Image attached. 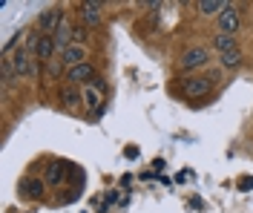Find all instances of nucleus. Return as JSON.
Instances as JSON below:
<instances>
[{
    "instance_id": "obj_1",
    "label": "nucleus",
    "mask_w": 253,
    "mask_h": 213,
    "mask_svg": "<svg viewBox=\"0 0 253 213\" xmlns=\"http://www.w3.org/2000/svg\"><path fill=\"white\" fill-rule=\"evenodd\" d=\"M213 58L210 46H190V49L181 52V58L175 61V69L178 72H196V69H205Z\"/></svg>"
},
{
    "instance_id": "obj_2",
    "label": "nucleus",
    "mask_w": 253,
    "mask_h": 213,
    "mask_svg": "<svg viewBox=\"0 0 253 213\" xmlns=\"http://www.w3.org/2000/svg\"><path fill=\"white\" fill-rule=\"evenodd\" d=\"M213 81H216V75H190V78L181 81V95L187 101L205 98L207 92L213 89Z\"/></svg>"
},
{
    "instance_id": "obj_3",
    "label": "nucleus",
    "mask_w": 253,
    "mask_h": 213,
    "mask_svg": "<svg viewBox=\"0 0 253 213\" xmlns=\"http://www.w3.org/2000/svg\"><path fill=\"white\" fill-rule=\"evenodd\" d=\"M63 20H66V17H63L61 6H49V9H43V12L38 15V29H41V35H55Z\"/></svg>"
},
{
    "instance_id": "obj_4",
    "label": "nucleus",
    "mask_w": 253,
    "mask_h": 213,
    "mask_svg": "<svg viewBox=\"0 0 253 213\" xmlns=\"http://www.w3.org/2000/svg\"><path fill=\"white\" fill-rule=\"evenodd\" d=\"M95 75V66L86 61V64H81V66H72V69H66V75H63V81L66 84H72V86H86V84L92 81Z\"/></svg>"
},
{
    "instance_id": "obj_5",
    "label": "nucleus",
    "mask_w": 253,
    "mask_h": 213,
    "mask_svg": "<svg viewBox=\"0 0 253 213\" xmlns=\"http://www.w3.org/2000/svg\"><path fill=\"white\" fill-rule=\"evenodd\" d=\"M216 20H219V32L236 35L239 32V6H236V3H227V6L219 12Z\"/></svg>"
},
{
    "instance_id": "obj_6",
    "label": "nucleus",
    "mask_w": 253,
    "mask_h": 213,
    "mask_svg": "<svg viewBox=\"0 0 253 213\" xmlns=\"http://www.w3.org/2000/svg\"><path fill=\"white\" fill-rule=\"evenodd\" d=\"M101 9H104L101 3H81V6H78L81 23H84L86 29H95V26H101V20H104V12H101Z\"/></svg>"
},
{
    "instance_id": "obj_7",
    "label": "nucleus",
    "mask_w": 253,
    "mask_h": 213,
    "mask_svg": "<svg viewBox=\"0 0 253 213\" xmlns=\"http://www.w3.org/2000/svg\"><path fill=\"white\" fill-rule=\"evenodd\" d=\"M86 55H89V49H86V46H81V43H72L69 49H63V52H61V66H63V69H72V66L86 64Z\"/></svg>"
},
{
    "instance_id": "obj_8",
    "label": "nucleus",
    "mask_w": 253,
    "mask_h": 213,
    "mask_svg": "<svg viewBox=\"0 0 253 213\" xmlns=\"http://www.w3.org/2000/svg\"><path fill=\"white\" fill-rule=\"evenodd\" d=\"M55 38L52 35H41V41H38V49H35V61L38 64H49L52 61V55H55Z\"/></svg>"
},
{
    "instance_id": "obj_9",
    "label": "nucleus",
    "mask_w": 253,
    "mask_h": 213,
    "mask_svg": "<svg viewBox=\"0 0 253 213\" xmlns=\"http://www.w3.org/2000/svg\"><path fill=\"white\" fill-rule=\"evenodd\" d=\"M17 190H20V196H26V199H41L43 196V179L26 176V179H20Z\"/></svg>"
},
{
    "instance_id": "obj_10",
    "label": "nucleus",
    "mask_w": 253,
    "mask_h": 213,
    "mask_svg": "<svg viewBox=\"0 0 253 213\" xmlns=\"http://www.w3.org/2000/svg\"><path fill=\"white\" fill-rule=\"evenodd\" d=\"M52 38H55V46H58V52L69 49V46H72V23H69V20H63L61 26H58V32L52 35Z\"/></svg>"
},
{
    "instance_id": "obj_11",
    "label": "nucleus",
    "mask_w": 253,
    "mask_h": 213,
    "mask_svg": "<svg viewBox=\"0 0 253 213\" xmlns=\"http://www.w3.org/2000/svg\"><path fill=\"white\" fill-rule=\"evenodd\" d=\"M213 49L219 52V55H224V52H233V49H239V43H236V35H224V32L213 35Z\"/></svg>"
},
{
    "instance_id": "obj_12",
    "label": "nucleus",
    "mask_w": 253,
    "mask_h": 213,
    "mask_svg": "<svg viewBox=\"0 0 253 213\" xmlns=\"http://www.w3.org/2000/svg\"><path fill=\"white\" fill-rule=\"evenodd\" d=\"M61 104L63 107H78V104H84V89L66 84V86L61 89Z\"/></svg>"
},
{
    "instance_id": "obj_13",
    "label": "nucleus",
    "mask_w": 253,
    "mask_h": 213,
    "mask_svg": "<svg viewBox=\"0 0 253 213\" xmlns=\"http://www.w3.org/2000/svg\"><path fill=\"white\" fill-rule=\"evenodd\" d=\"M101 101H104V92H98L95 86H84V107L98 113L101 110Z\"/></svg>"
},
{
    "instance_id": "obj_14",
    "label": "nucleus",
    "mask_w": 253,
    "mask_h": 213,
    "mask_svg": "<svg viewBox=\"0 0 253 213\" xmlns=\"http://www.w3.org/2000/svg\"><path fill=\"white\" fill-rule=\"evenodd\" d=\"M63 170H66V164H63V162H49V167H46V184L58 187V184L63 181Z\"/></svg>"
},
{
    "instance_id": "obj_15",
    "label": "nucleus",
    "mask_w": 253,
    "mask_h": 213,
    "mask_svg": "<svg viewBox=\"0 0 253 213\" xmlns=\"http://www.w3.org/2000/svg\"><path fill=\"white\" fill-rule=\"evenodd\" d=\"M219 66H221V69H239V66H242V52L233 49V52L219 55Z\"/></svg>"
},
{
    "instance_id": "obj_16",
    "label": "nucleus",
    "mask_w": 253,
    "mask_h": 213,
    "mask_svg": "<svg viewBox=\"0 0 253 213\" xmlns=\"http://www.w3.org/2000/svg\"><path fill=\"white\" fill-rule=\"evenodd\" d=\"M224 6H227V3H221V0H202V3H196V9H199L202 15H216V17H219V12Z\"/></svg>"
},
{
    "instance_id": "obj_17",
    "label": "nucleus",
    "mask_w": 253,
    "mask_h": 213,
    "mask_svg": "<svg viewBox=\"0 0 253 213\" xmlns=\"http://www.w3.org/2000/svg\"><path fill=\"white\" fill-rule=\"evenodd\" d=\"M0 72H3V89H9V86L17 81V78H15V69H12V61H9V58H3Z\"/></svg>"
},
{
    "instance_id": "obj_18",
    "label": "nucleus",
    "mask_w": 253,
    "mask_h": 213,
    "mask_svg": "<svg viewBox=\"0 0 253 213\" xmlns=\"http://www.w3.org/2000/svg\"><path fill=\"white\" fill-rule=\"evenodd\" d=\"M86 38H89V29H86L84 23H75V26H72V43L86 46Z\"/></svg>"
},
{
    "instance_id": "obj_19",
    "label": "nucleus",
    "mask_w": 253,
    "mask_h": 213,
    "mask_svg": "<svg viewBox=\"0 0 253 213\" xmlns=\"http://www.w3.org/2000/svg\"><path fill=\"white\" fill-rule=\"evenodd\" d=\"M239 187H242V190H248V187H253V179H242V181H239Z\"/></svg>"
}]
</instances>
